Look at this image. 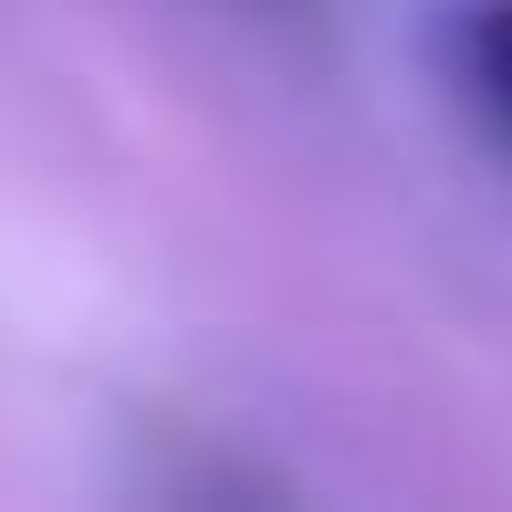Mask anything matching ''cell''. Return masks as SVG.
Wrapping results in <instances>:
<instances>
[{
    "label": "cell",
    "mask_w": 512,
    "mask_h": 512,
    "mask_svg": "<svg viewBox=\"0 0 512 512\" xmlns=\"http://www.w3.org/2000/svg\"><path fill=\"white\" fill-rule=\"evenodd\" d=\"M439 84L471 105V126L512 147V0H450L439 11Z\"/></svg>",
    "instance_id": "obj_1"
}]
</instances>
